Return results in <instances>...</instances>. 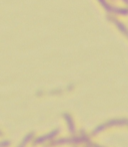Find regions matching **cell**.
<instances>
[{
	"mask_svg": "<svg viewBox=\"0 0 128 147\" xmlns=\"http://www.w3.org/2000/svg\"><path fill=\"white\" fill-rule=\"evenodd\" d=\"M64 118L65 120L67 121V124H68V128H69V131L71 133H75V126H74V123L72 121V118L69 114H64Z\"/></svg>",
	"mask_w": 128,
	"mask_h": 147,
	"instance_id": "3",
	"label": "cell"
},
{
	"mask_svg": "<svg viewBox=\"0 0 128 147\" xmlns=\"http://www.w3.org/2000/svg\"><path fill=\"white\" fill-rule=\"evenodd\" d=\"M105 125L108 126V127H110V126H114V125H128V120H126V119L110 120V121H108Z\"/></svg>",
	"mask_w": 128,
	"mask_h": 147,
	"instance_id": "2",
	"label": "cell"
},
{
	"mask_svg": "<svg viewBox=\"0 0 128 147\" xmlns=\"http://www.w3.org/2000/svg\"><path fill=\"white\" fill-rule=\"evenodd\" d=\"M115 24L117 25V27L120 29V31L123 32V33L125 34V35L128 36V30H127V28H126L125 26H124L123 24L121 23V22H119V21H117V20H115Z\"/></svg>",
	"mask_w": 128,
	"mask_h": 147,
	"instance_id": "4",
	"label": "cell"
},
{
	"mask_svg": "<svg viewBox=\"0 0 128 147\" xmlns=\"http://www.w3.org/2000/svg\"><path fill=\"white\" fill-rule=\"evenodd\" d=\"M59 129H57V130H54V131H52L51 133H49V134H46L45 136H42V137H39V138H37L36 139V141H35V143L36 144H39V143H43L44 141H46V140H50V139H52L53 137H55L57 134L59 133Z\"/></svg>",
	"mask_w": 128,
	"mask_h": 147,
	"instance_id": "1",
	"label": "cell"
},
{
	"mask_svg": "<svg viewBox=\"0 0 128 147\" xmlns=\"http://www.w3.org/2000/svg\"><path fill=\"white\" fill-rule=\"evenodd\" d=\"M33 137V134H29V135H27V136L25 137V139L23 140V142H22V144L21 145H25L26 144V142H28V141H30V139Z\"/></svg>",
	"mask_w": 128,
	"mask_h": 147,
	"instance_id": "5",
	"label": "cell"
}]
</instances>
